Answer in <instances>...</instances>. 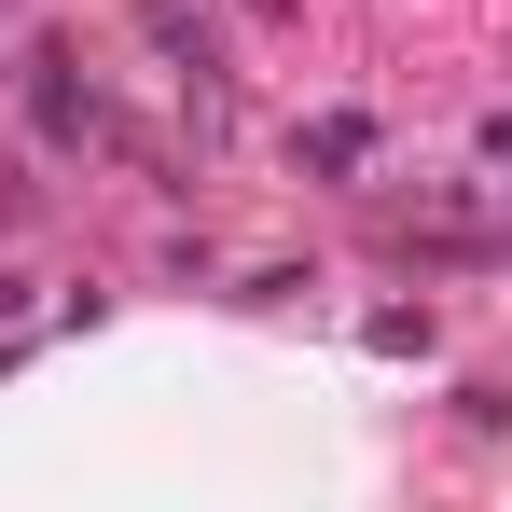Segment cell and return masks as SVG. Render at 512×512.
<instances>
[{
  "label": "cell",
  "instance_id": "cell-1",
  "mask_svg": "<svg viewBox=\"0 0 512 512\" xmlns=\"http://www.w3.org/2000/svg\"><path fill=\"white\" fill-rule=\"evenodd\" d=\"M291 167L360 180V167H374V125H360V111H319V125H291Z\"/></svg>",
  "mask_w": 512,
  "mask_h": 512
}]
</instances>
